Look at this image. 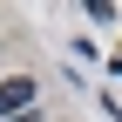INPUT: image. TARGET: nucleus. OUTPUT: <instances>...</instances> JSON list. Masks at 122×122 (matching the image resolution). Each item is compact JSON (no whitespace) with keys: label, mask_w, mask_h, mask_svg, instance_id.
I'll return each instance as SVG.
<instances>
[{"label":"nucleus","mask_w":122,"mask_h":122,"mask_svg":"<svg viewBox=\"0 0 122 122\" xmlns=\"http://www.w3.org/2000/svg\"><path fill=\"white\" fill-rule=\"evenodd\" d=\"M14 122H41V115H34V109H27V115H14Z\"/></svg>","instance_id":"2"},{"label":"nucleus","mask_w":122,"mask_h":122,"mask_svg":"<svg viewBox=\"0 0 122 122\" xmlns=\"http://www.w3.org/2000/svg\"><path fill=\"white\" fill-rule=\"evenodd\" d=\"M27 109H34V81H27V75H20V81H0V122H14Z\"/></svg>","instance_id":"1"}]
</instances>
